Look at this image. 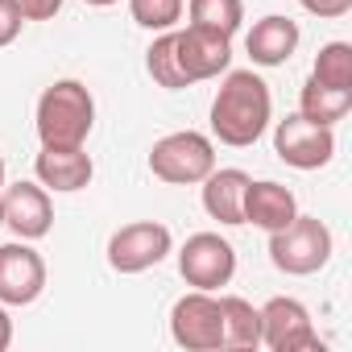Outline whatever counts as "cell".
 <instances>
[{
	"instance_id": "15",
	"label": "cell",
	"mask_w": 352,
	"mask_h": 352,
	"mask_svg": "<svg viewBox=\"0 0 352 352\" xmlns=\"http://www.w3.org/2000/svg\"><path fill=\"white\" fill-rule=\"evenodd\" d=\"M245 50H249V58L257 63V67H282V63H290V54L298 50V25L290 21V17H261L253 30H249V38H245Z\"/></svg>"
},
{
	"instance_id": "29",
	"label": "cell",
	"mask_w": 352,
	"mask_h": 352,
	"mask_svg": "<svg viewBox=\"0 0 352 352\" xmlns=\"http://www.w3.org/2000/svg\"><path fill=\"white\" fill-rule=\"evenodd\" d=\"M0 187H5V157H0Z\"/></svg>"
},
{
	"instance_id": "1",
	"label": "cell",
	"mask_w": 352,
	"mask_h": 352,
	"mask_svg": "<svg viewBox=\"0 0 352 352\" xmlns=\"http://www.w3.org/2000/svg\"><path fill=\"white\" fill-rule=\"evenodd\" d=\"M270 112H274V100L265 79L253 71H228L212 100V133L224 145L245 149L270 129Z\"/></svg>"
},
{
	"instance_id": "13",
	"label": "cell",
	"mask_w": 352,
	"mask_h": 352,
	"mask_svg": "<svg viewBox=\"0 0 352 352\" xmlns=\"http://www.w3.org/2000/svg\"><path fill=\"white\" fill-rule=\"evenodd\" d=\"M34 170H38V183L50 187V191H83L96 174L83 145H71V149L67 145H42Z\"/></svg>"
},
{
	"instance_id": "28",
	"label": "cell",
	"mask_w": 352,
	"mask_h": 352,
	"mask_svg": "<svg viewBox=\"0 0 352 352\" xmlns=\"http://www.w3.org/2000/svg\"><path fill=\"white\" fill-rule=\"evenodd\" d=\"M0 224H5V187H0Z\"/></svg>"
},
{
	"instance_id": "6",
	"label": "cell",
	"mask_w": 352,
	"mask_h": 352,
	"mask_svg": "<svg viewBox=\"0 0 352 352\" xmlns=\"http://www.w3.org/2000/svg\"><path fill=\"white\" fill-rule=\"evenodd\" d=\"M179 274L195 290H220L236 274V249L220 232H195L179 253Z\"/></svg>"
},
{
	"instance_id": "26",
	"label": "cell",
	"mask_w": 352,
	"mask_h": 352,
	"mask_svg": "<svg viewBox=\"0 0 352 352\" xmlns=\"http://www.w3.org/2000/svg\"><path fill=\"white\" fill-rule=\"evenodd\" d=\"M13 344V319H9V311H5V302H0V352H5Z\"/></svg>"
},
{
	"instance_id": "25",
	"label": "cell",
	"mask_w": 352,
	"mask_h": 352,
	"mask_svg": "<svg viewBox=\"0 0 352 352\" xmlns=\"http://www.w3.org/2000/svg\"><path fill=\"white\" fill-rule=\"evenodd\" d=\"M302 9H307L311 17L336 21V17H348V13H352V0H302Z\"/></svg>"
},
{
	"instance_id": "27",
	"label": "cell",
	"mask_w": 352,
	"mask_h": 352,
	"mask_svg": "<svg viewBox=\"0 0 352 352\" xmlns=\"http://www.w3.org/2000/svg\"><path fill=\"white\" fill-rule=\"evenodd\" d=\"M83 5H96V9H108V5H116V0H83Z\"/></svg>"
},
{
	"instance_id": "9",
	"label": "cell",
	"mask_w": 352,
	"mask_h": 352,
	"mask_svg": "<svg viewBox=\"0 0 352 352\" xmlns=\"http://www.w3.org/2000/svg\"><path fill=\"white\" fill-rule=\"evenodd\" d=\"M261 344L274 348V352H311V348H323L319 344V331L311 323V311L298 302V298H270L261 307Z\"/></svg>"
},
{
	"instance_id": "19",
	"label": "cell",
	"mask_w": 352,
	"mask_h": 352,
	"mask_svg": "<svg viewBox=\"0 0 352 352\" xmlns=\"http://www.w3.org/2000/svg\"><path fill=\"white\" fill-rule=\"evenodd\" d=\"M187 13H191V25L232 38L245 21V0H191Z\"/></svg>"
},
{
	"instance_id": "16",
	"label": "cell",
	"mask_w": 352,
	"mask_h": 352,
	"mask_svg": "<svg viewBox=\"0 0 352 352\" xmlns=\"http://www.w3.org/2000/svg\"><path fill=\"white\" fill-rule=\"evenodd\" d=\"M294 216H298V204H294L290 187H282V183H249L245 187V224L278 232Z\"/></svg>"
},
{
	"instance_id": "18",
	"label": "cell",
	"mask_w": 352,
	"mask_h": 352,
	"mask_svg": "<svg viewBox=\"0 0 352 352\" xmlns=\"http://www.w3.org/2000/svg\"><path fill=\"white\" fill-rule=\"evenodd\" d=\"M348 108H352V91H336V87H323V83H315V79H307L302 83V96H298V112L307 116V120H315V124H336V120H344L348 116Z\"/></svg>"
},
{
	"instance_id": "3",
	"label": "cell",
	"mask_w": 352,
	"mask_h": 352,
	"mask_svg": "<svg viewBox=\"0 0 352 352\" xmlns=\"http://www.w3.org/2000/svg\"><path fill=\"white\" fill-rule=\"evenodd\" d=\"M270 261L290 274V278H307L319 274L331 261V232L323 220L315 216H294L286 228L270 232Z\"/></svg>"
},
{
	"instance_id": "20",
	"label": "cell",
	"mask_w": 352,
	"mask_h": 352,
	"mask_svg": "<svg viewBox=\"0 0 352 352\" xmlns=\"http://www.w3.org/2000/svg\"><path fill=\"white\" fill-rule=\"evenodd\" d=\"M145 71H149L153 83L166 87V91L191 87V83L183 79V71H179V54H174V30H162V38H153V46L145 50Z\"/></svg>"
},
{
	"instance_id": "10",
	"label": "cell",
	"mask_w": 352,
	"mask_h": 352,
	"mask_svg": "<svg viewBox=\"0 0 352 352\" xmlns=\"http://www.w3.org/2000/svg\"><path fill=\"white\" fill-rule=\"evenodd\" d=\"M46 290V261L25 241L0 245V302L5 307H30Z\"/></svg>"
},
{
	"instance_id": "8",
	"label": "cell",
	"mask_w": 352,
	"mask_h": 352,
	"mask_svg": "<svg viewBox=\"0 0 352 352\" xmlns=\"http://www.w3.org/2000/svg\"><path fill=\"white\" fill-rule=\"evenodd\" d=\"M174 236L166 224L157 220H137V224H124L112 232L108 241V265L116 274H145L149 265H157L166 253H170Z\"/></svg>"
},
{
	"instance_id": "17",
	"label": "cell",
	"mask_w": 352,
	"mask_h": 352,
	"mask_svg": "<svg viewBox=\"0 0 352 352\" xmlns=\"http://www.w3.org/2000/svg\"><path fill=\"white\" fill-rule=\"evenodd\" d=\"M220 311H224V348H257L261 344V311L249 298L224 294Z\"/></svg>"
},
{
	"instance_id": "23",
	"label": "cell",
	"mask_w": 352,
	"mask_h": 352,
	"mask_svg": "<svg viewBox=\"0 0 352 352\" xmlns=\"http://www.w3.org/2000/svg\"><path fill=\"white\" fill-rule=\"evenodd\" d=\"M21 13H17V5L13 0H0V50H5L9 42H17V34H21Z\"/></svg>"
},
{
	"instance_id": "5",
	"label": "cell",
	"mask_w": 352,
	"mask_h": 352,
	"mask_svg": "<svg viewBox=\"0 0 352 352\" xmlns=\"http://www.w3.org/2000/svg\"><path fill=\"white\" fill-rule=\"evenodd\" d=\"M170 336L187 352H216L224 348V311L212 290H191L170 311Z\"/></svg>"
},
{
	"instance_id": "7",
	"label": "cell",
	"mask_w": 352,
	"mask_h": 352,
	"mask_svg": "<svg viewBox=\"0 0 352 352\" xmlns=\"http://www.w3.org/2000/svg\"><path fill=\"white\" fill-rule=\"evenodd\" d=\"M274 153L286 166H294V170H319L336 153V133L327 124H315L302 112H294V116L278 120V129H274Z\"/></svg>"
},
{
	"instance_id": "2",
	"label": "cell",
	"mask_w": 352,
	"mask_h": 352,
	"mask_svg": "<svg viewBox=\"0 0 352 352\" xmlns=\"http://www.w3.org/2000/svg\"><path fill=\"white\" fill-rule=\"evenodd\" d=\"M96 124V100L79 79H58L38 100V137L42 145H83Z\"/></svg>"
},
{
	"instance_id": "22",
	"label": "cell",
	"mask_w": 352,
	"mask_h": 352,
	"mask_svg": "<svg viewBox=\"0 0 352 352\" xmlns=\"http://www.w3.org/2000/svg\"><path fill=\"white\" fill-rule=\"evenodd\" d=\"M129 13L141 30H174L183 17V0H129Z\"/></svg>"
},
{
	"instance_id": "11",
	"label": "cell",
	"mask_w": 352,
	"mask_h": 352,
	"mask_svg": "<svg viewBox=\"0 0 352 352\" xmlns=\"http://www.w3.org/2000/svg\"><path fill=\"white\" fill-rule=\"evenodd\" d=\"M174 54H179V71H183L187 83H204V79H216V75L228 71L232 38L199 30V25H187L183 34H174Z\"/></svg>"
},
{
	"instance_id": "4",
	"label": "cell",
	"mask_w": 352,
	"mask_h": 352,
	"mask_svg": "<svg viewBox=\"0 0 352 352\" xmlns=\"http://www.w3.org/2000/svg\"><path fill=\"white\" fill-rule=\"evenodd\" d=\"M149 170L153 179L170 183V187H191V183H204L208 174L216 170V145L187 129V133H170L162 141H153L149 149Z\"/></svg>"
},
{
	"instance_id": "24",
	"label": "cell",
	"mask_w": 352,
	"mask_h": 352,
	"mask_svg": "<svg viewBox=\"0 0 352 352\" xmlns=\"http://www.w3.org/2000/svg\"><path fill=\"white\" fill-rule=\"evenodd\" d=\"M21 21H50L58 9H63V0H13Z\"/></svg>"
},
{
	"instance_id": "21",
	"label": "cell",
	"mask_w": 352,
	"mask_h": 352,
	"mask_svg": "<svg viewBox=\"0 0 352 352\" xmlns=\"http://www.w3.org/2000/svg\"><path fill=\"white\" fill-rule=\"evenodd\" d=\"M311 79L323 83V87H336V91H352V46L348 42H327L315 54Z\"/></svg>"
},
{
	"instance_id": "14",
	"label": "cell",
	"mask_w": 352,
	"mask_h": 352,
	"mask_svg": "<svg viewBox=\"0 0 352 352\" xmlns=\"http://www.w3.org/2000/svg\"><path fill=\"white\" fill-rule=\"evenodd\" d=\"M253 179L245 170L228 166V170H212L204 179V212L220 224H245V187Z\"/></svg>"
},
{
	"instance_id": "12",
	"label": "cell",
	"mask_w": 352,
	"mask_h": 352,
	"mask_svg": "<svg viewBox=\"0 0 352 352\" xmlns=\"http://www.w3.org/2000/svg\"><path fill=\"white\" fill-rule=\"evenodd\" d=\"M5 224L17 241H42L54 224V204L42 183H13L5 191Z\"/></svg>"
}]
</instances>
